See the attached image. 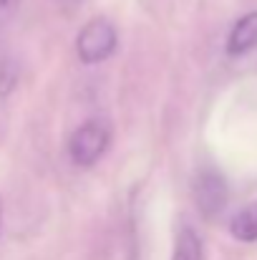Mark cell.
<instances>
[{"mask_svg":"<svg viewBox=\"0 0 257 260\" xmlns=\"http://www.w3.org/2000/svg\"><path fill=\"white\" fill-rule=\"evenodd\" d=\"M192 194H194V202H197V207L204 217H217L227 207L230 187H227V179L217 170L204 167V170H199L194 174Z\"/></svg>","mask_w":257,"mask_h":260,"instance_id":"obj_3","label":"cell"},{"mask_svg":"<svg viewBox=\"0 0 257 260\" xmlns=\"http://www.w3.org/2000/svg\"><path fill=\"white\" fill-rule=\"evenodd\" d=\"M111 144V126L103 119L84 121L68 139V157L76 167H93Z\"/></svg>","mask_w":257,"mask_h":260,"instance_id":"obj_1","label":"cell"},{"mask_svg":"<svg viewBox=\"0 0 257 260\" xmlns=\"http://www.w3.org/2000/svg\"><path fill=\"white\" fill-rule=\"evenodd\" d=\"M0 220H3V200H0Z\"/></svg>","mask_w":257,"mask_h":260,"instance_id":"obj_9","label":"cell"},{"mask_svg":"<svg viewBox=\"0 0 257 260\" xmlns=\"http://www.w3.org/2000/svg\"><path fill=\"white\" fill-rule=\"evenodd\" d=\"M257 48V10L245 13L230 30L227 38V53L230 56H245Z\"/></svg>","mask_w":257,"mask_h":260,"instance_id":"obj_4","label":"cell"},{"mask_svg":"<svg viewBox=\"0 0 257 260\" xmlns=\"http://www.w3.org/2000/svg\"><path fill=\"white\" fill-rule=\"evenodd\" d=\"M171 260H204V245H202V238H199L189 225H184V228L176 233Z\"/></svg>","mask_w":257,"mask_h":260,"instance_id":"obj_5","label":"cell"},{"mask_svg":"<svg viewBox=\"0 0 257 260\" xmlns=\"http://www.w3.org/2000/svg\"><path fill=\"white\" fill-rule=\"evenodd\" d=\"M230 233L235 240L240 243H255L257 240V202L247 205L245 210H240L232 222H230Z\"/></svg>","mask_w":257,"mask_h":260,"instance_id":"obj_6","label":"cell"},{"mask_svg":"<svg viewBox=\"0 0 257 260\" xmlns=\"http://www.w3.org/2000/svg\"><path fill=\"white\" fill-rule=\"evenodd\" d=\"M18 5L20 0H0V28H5L13 20V15L18 13Z\"/></svg>","mask_w":257,"mask_h":260,"instance_id":"obj_8","label":"cell"},{"mask_svg":"<svg viewBox=\"0 0 257 260\" xmlns=\"http://www.w3.org/2000/svg\"><path fill=\"white\" fill-rule=\"evenodd\" d=\"M116 46H119V33L108 18H91L76 36V53L88 66L114 56Z\"/></svg>","mask_w":257,"mask_h":260,"instance_id":"obj_2","label":"cell"},{"mask_svg":"<svg viewBox=\"0 0 257 260\" xmlns=\"http://www.w3.org/2000/svg\"><path fill=\"white\" fill-rule=\"evenodd\" d=\"M18 84V69L13 61H3L0 63V96H8Z\"/></svg>","mask_w":257,"mask_h":260,"instance_id":"obj_7","label":"cell"}]
</instances>
